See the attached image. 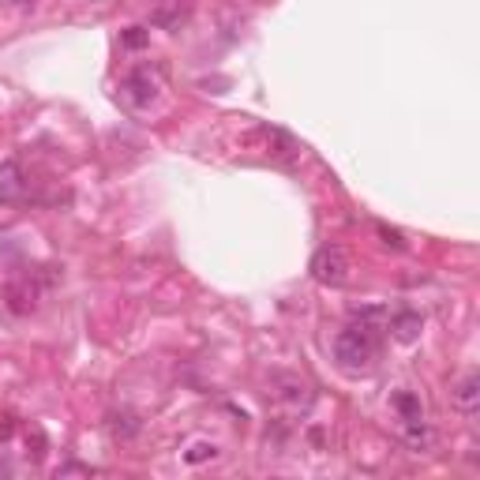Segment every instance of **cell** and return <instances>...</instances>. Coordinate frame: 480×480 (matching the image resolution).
Wrapping results in <instances>:
<instances>
[{
    "label": "cell",
    "instance_id": "1",
    "mask_svg": "<svg viewBox=\"0 0 480 480\" xmlns=\"http://www.w3.org/2000/svg\"><path fill=\"white\" fill-rule=\"evenodd\" d=\"M375 357H379V338H375V327L368 319H357L349 323L345 331H338L334 338V361L342 372L349 375H364L375 368Z\"/></svg>",
    "mask_w": 480,
    "mask_h": 480
},
{
    "label": "cell",
    "instance_id": "2",
    "mask_svg": "<svg viewBox=\"0 0 480 480\" xmlns=\"http://www.w3.org/2000/svg\"><path fill=\"white\" fill-rule=\"evenodd\" d=\"M311 278L319 281V285H331V290H342V285L349 281V271H353V263H349V255H345V248H338V244H327V248H319L315 255H311Z\"/></svg>",
    "mask_w": 480,
    "mask_h": 480
},
{
    "label": "cell",
    "instance_id": "3",
    "mask_svg": "<svg viewBox=\"0 0 480 480\" xmlns=\"http://www.w3.org/2000/svg\"><path fill=\"white\" fill-rule=\"evenodd\" d=\"M120 90H124V98H128V106H136V109H150L158 98H162V90H166V83H162V72L158 68H136V72H128V79L120 83Z\"/></svg>",
    "mask_w": 480,
    "mask_h": 480
},
{
    "label": "cell",
    "instance_id": "4",
    "mask_svg": "<svg viewBox=\"0 0 480 480\" xmlns=\"http://www.w3.org/2000/svg\"><path fill=\"white\" fill-rule=\"evenodd\" d=\"M274 398H278L281 405H290L293 413H308V405H311V387H308L301 375H278V379H274Z\"/></svg>",
    "mask_w": 480,
    "mask_h": 480
},
{
    "label": "cell",
    "instance_id": "5",
    "mask_svg": "<svg viewBox=\"0 0 480 480\" xmlns=\"http://www.w3.org/2000/svg\"><path fill=\"white\" fill-rule=\"evenodd\" d=\"M451 402H454L458 413H465V417H476V409H480V375H476V372H465V375L454 383Z\"/></svg>",
    "mask_w": 480,
    "mask_h": 480
},
{
    "label": "cell",
    "instance_id": "6",
    "mask_svg": "<svg viewBox=\"0 0 480 480\" xmlns=\"http://www.w3.org/2000/svg\"><path fill=\"white\" fill-rule=\"evenodd\" d=\"M23 196V169H19V162H0V203H15Z\"/></svg>",
    "mask_w": 480,
    "mask_h": 480
},
{
    "label": "cell",
    "instance_id": "7",
    "mask_svg": "<svg viewBox=\"0 0 480 480\" xmlns=\"http://www.w3.org/2000/svg\"><path fill=\"white\" fill-rule=\"evenodd\" d=\"M421 327H424L421 311H394V315H391V334H394L398 342H405V345L421 338Z\"/></svg>",
    "mask_w": 480,
    "mask_h": 480
},
{
    "label": "cell",
    "instance_id": "8",
    "mask_svg": "<svg viewBox=\"0 0 480 480\" xmlns=\"http://www.w3.org/2000/svg\"><path fill=\"white\" fill-rule=\"evenodd\" d=\"M35 304H38V290H35L30 281H15L12 290H8V308H12L15 315L35 311Z\"/></svg>",
    "mask_w": 480,
    "mask_h": 480
},
{
    "label": "cell",
    "instance_id": "9",
    "mask_svg": "<svg viewBox=\"0 0 480 480\" xmlns=\"http://www.w3.org/2000/svg\"><path fill=\"white\" fill-rule=\"evenodd\" d=\"M391 405L398 409L402 424H409V421H424V405H421V398L413 394V391H398V394L391 398Z\"/></svg>",
    "mask_w": 480,
    "mask_h": 480
},
{
    "label": "cell",
    "instance_id": "10",
    "mask_svg": "<svg viewBox=\"0 0 480 480\" xmlns=\"http://www.w3.org/2000/svg\"><path fill=\"white\" fill-rule=\"evenodd\" d=\"M402 439H405V446H413V451H428V446H432L428 421H409V424H402Z\"/></svg>",
    "mask_w": 480,
    "mask_h": 480
},
{
    "label": "cell",
    "instance_id": "11",
    "mask_svg": "<svg viewBox=\"0 0 480 480\" xmlns=\"http://www.w3.org/2000/svg\"><path fill=\"white\" fill-rule=\"evenodd\" d=\"M379 237H383V244L394 248V251H402V248H405V237H402L398 230H391V226H379Z\"/></svg>",
    "mask_w": 480,
    "mask_h": 480
},
{
    "label": "cell",
    "instance_id": "12",
    "mask_svg": "<svg viewBox=\"0 0 480 480\" xmlns=\"http://www.w3.org/2000/svg\"><path fill=\"white\" fill-rule=\"evenodd\" d=\"M214 454H218V446H214V443H210V446H207V443H199L196 451H188L184 458H188V462H203V458H214Z\"/></svg>",
    "mask_w": 480,
    "mask_h": 480
},
{
    "label": "cell",
    "instance_id": "13",
    "mask_svg": "<svg viewBox=\"0 0 480 480\" xmlns=\"http://www.w3.org/2000/svg\"><path fill=\"white\" fill-rule=\"evenodd\" d=\"M143 42H147V35H139V26H136V30H132V35H128V38H124V46H143Z\"/></svg>",
    "mask_w": 480,
    "mask_h": 480
}]
</instances>
